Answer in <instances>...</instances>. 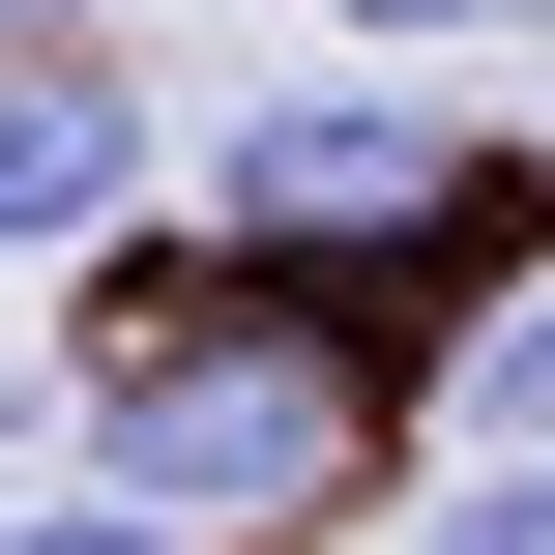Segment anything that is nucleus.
Returning <instances> with one entry per match:
<instances>
[{"label": "nucleus", "instance_id": "2", "mask_svg": "<svg viewBox=\"0 0 555 555\" xmlns=\"http://www.w3.org/2000/svg\"><path fill=\"white\" fill-rule=\"evenodd\" d=\"M205 205H234V263H293V293H351V263H498V205H527V146L498 117H410V88H263L234 146H205Z\"/></svg>", "mask_w": 555, "mask_h": 555}, {"label": "nucleus", "instance_id": "3", "mask_svg": "<svg viewBox=\"0 0 555 555\" xmlns=\"http://www.w3.org/2000/svg\"><path fill=\"white\" fill-rule=\"evenodd\" d=\"M146 88H117V29H0V263H88V234H146Z\"/></svg>", "mask_w": 555, "mask_h": 555}, {"label": "nucleus", "instance_id": "6", "mask_svg": "<svg viewBox=\"0 0 555 555\" xmlns=\"http://www.w3.org/2000/svg\"><path fill=\"white\" fill-rule=\"evenodd\" d=\"M0 555H205V527H146V498L88 468V498H29V527H0Z\"/></svg>", "mask_w": 555, "mask_h": 555}, {"label": "nucleus", "instance_id": "4", "mask_svg": "<svg viewBox=\"0 0 555 555\" xmlns=\"http://www.w3.org/2000/svg\"><path fill=\"white\" fill-rule=\"evenodd\" d=\"M410 555H555V468H527V439H498V468H439V527H410Z\"/></svg>", "mask_w": 555, "mask_h": 555}, {"label": "nucleus", "instance_id": "1", "mask_svg": "<svg viewBox=\"0 0 555 555\" xmlns=\"http://www.w3.org/2000/svg\"><path fill=\"white\" fill-rule=\"evenodd\" d=\"M380 410H410V351L351 322V293H234V322H146V351H88V468L146 498V527L263 555V527H351L380 498Z\"/></svg>", "mask_w": 555, "mask_h": 555}, {"label": "nucleus", "instance_id": "7", "mask_svg": "<svg viewBox=\"0 0 555 555\" xmlns=\"http://www.w3.org/2000/svg\"><path fill=\"white\" fill-rule=\"evenodd\" d=\"M0 29H117V0H0Z\"/></svg>", "mask_w": 555, "mask_h": 555}, {"label": "nucleus", "instance_id": "5", "mask_svg": "<svg viewBox=\"0 0 555 555\" xmlns=\"http://www.w3.org/2000/svg\"><path fill=\"white\" fill-rule=\"evenodd\" d=\"M527 0H322V59H498Z\"/></svg>", "mask_w": 555, "mask_h": 555}]
</instances>
